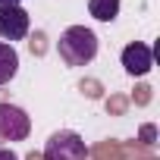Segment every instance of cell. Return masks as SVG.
Instances as JSON below:
<instances>
[{"instance_id": "1", "label": "cell", "mask_w": 160, "mask_h": 160, "mask_svg": "<svg viewBox=\"0 0 160 160\" xmlns=\"http://www.w3.org/2000/svg\"><path fill=\"white\" fill-rule=\"evenodd\" d=\"M57 53L66 66H88L98 57V35L85 25H69L57 41Z\"/></svg>"}, {"instance_id": "2", "label": "cell", "mask_w": 160, "mask_h": 160, "mask_svg": "<svg viewBox=\"0 0 160 160\" xmlns=\"http://www.w3.org/2000/svg\"><path fill=\"white\" fill-rule=\"evenodd\" d=\"M88 157V148L82 141V135L78 132H53L44 144V160H85Z\"/></svg>"}, {"instance_id": "3", "label": "cell", "mask_w": 160, "mask_h": 160, "mask_svg": "<svg viewBox=\"0 0 160 160\" xmlns=\"http://www.w3.org/2000/svg\"><path fill=\"white\" fill-rule=\"evenodd\" d=\"M32 132V119L16 104H0V138L3 141H25Z\"/></svg>"}, {"instance_id": "4", "label": "cell", "mask_w": 160, "mask_h": 160, "mask_svg": "<svg viewBox=\"0 0 160 160\" xmlns=\"http://www.w3.org/2000/svg\"><path fill=\"white\" fill-rule=\"evenodd\" d=\"M28 35V13L22 7H0V38L7 44L22 41Z\"/></svg>"}, {"instance_id": "5", "label": "cell", "mask_w": 160, "mask_h": 160, "mask_svg": "<svg viewBox=\"0 0 160 160\" xmlns=\"http://www.w3.org/2000/svg\"><path fill=\"white\" fill-rule=\"evenodd\" d=\"M122 69L129 75H148L154 69V50L141 41H132L122 47Z\"/></svg>"}, {"instance_id": "6", "label": "cell", "mask_w": 160, "mask_h": 160, "mask_svg": "<svg viewBox=\"0 0 160 160\" xmlns=\"http://www.w3.org/2000/svg\"><path fill=\"white\" fill-rule=\"evenodd\" d=\"M16 72H19V53H16V47L13 44H0V85H7L10 78H16Z\"/></svg>"}, {"instance_id": "7", "label": "cell", "mask_w": 160, "mask_h": 160, "mask_svg": "<svg viewBox=\"0 0 160 160\" xmlns=\"http://www.w3.org/2000/svg\"><path fill=\"white\" fill-rule=\"evenodd\" d=\"M88 13L98 22H113L119 16V0H88Z\"/></svg>"}, {"instance_id": "8", "label": "cell", "mask_w": 160, "mask_h": 160, "mask_svg": "<svg viewBox=\"0 0 160 160\" xmlns=\"http://www.w3.org/2000/svg\"><path fill=\"white\" fill-rule=\"evenodd\" d=\"M0 160H19L13 148H0Z\"/></svg>"}, {"instance_id": "9", "label": "cell", "mask_w": 160, "mask_h": 160, "mask_svg": "<svg viewBox=\"0 0 160 160\" xmlns=\"http://www.w3.org/2000/svg\"><path fill=\"white\" fill-rule=\"evenodd\" d=\"M22 0H0V7H19Z\"/></svg>"}]
</instances>
